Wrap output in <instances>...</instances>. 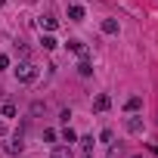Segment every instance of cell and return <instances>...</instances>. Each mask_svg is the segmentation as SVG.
Instances as JSON below:
<instances>
[{
    "mask_svg": "<svg viewBox=\"0 0 158 158\" xmlns=\"http://www.w3.org/2000/svg\"><path fill=\"white\" fill-rule=\"evenodd\" d=\"M22 146H25V143H22V136H19V133H16V139H13V143H6V146H3V149H6V152H10V155H19V152H22Z\"/></svg>",
    "mask_w": 158,
    "mask_h": 158,
    "instance_id": "cell-4",
    "label": "cell"
},
{
    "mask_svg": "<svg viewBox=\"0 0 158 158\" xmlns=\"http://www.w3.org/2000/svg\"><path fill=\"white\" fill-rule=\"evenodd\" d=\"M3 68H10V56H0V71Z\"/></svg>",
    "mask_w": 158,
    "mask_h": 158,
    "instance_id": "cell-18",
    "label": "cell"
},
{
    "mask_svg": "<svg viewBox=\"0 0 158 158\" xmlns=\"http://www.w3.org/2000/svg\"><path fill=\"white\" fill-rule=\"evenodd\" d=\"M68 19H71V22H84V6H77V3L68 6Z\"/></svg>",
    "mask_w": 158,
    "mask_h": 158,
    "instance_id": "cell-5",
    "label": "cell"
},
{
    "mask_svg": "<svg viewBox=\"0 0 158 158\" xmlns=\"http://www.w3.org/2000/svg\"><path fill=\"white\" fill-rule=\"evenodd\" d=\"M3 118H16V106H13V102L3 106Z\"/></svg>",
    "mask_w": 158,
    "mask_h": 158,
    "instance_id": "cell-15",
    "label": "cell"
},
{
    "mask_svg": "<svg viewBox=\"0 0 158 158\" xmlns=\"http://www.w3.org/2000/svg\"><path fill=\"white\" fill-rule=\"evenodd\" d=\"M127 130H130V133H143V118H136V115L127 118Z\"/></svg>",
    "mask_w": 158,
    "mask_h": 158,
    "instance_id": "cell-6",
    "label": "cell"
},
{
    "mask_svg": "<svg viewBox=\"0 0 158 158\" xmlns=\"http://www.w3.org/2000/svg\"><path fill=\"white\" fill-rule=\"evenodd\" d=\"M112 106V96H106V93H99L96 99H93V112H106Z\"/></svg>",
    "mask_w": 158,
    "mask_h": 158,
    "instance_id": "cell-2",
    "label": "cell"
},
{
    "mask_svg": "<svg viewBox=\"0 0 158 158\" xmlns=\"http://www.w3.org/2000/svg\"><path fill=\"white\" fill-rule=\"evenodd\" d=\"M77 71H81L84 77H87V74H93V65H90V59H81V62H77Z\"/></svg>",
    "mask_w": 158,
    "mask_h": 158,
    "instance_id": "cell-9",
    "label": "cell"
},
{
    "mask_svg": "<svg viewBox=\"0 0 158 158\" xmlns=\"http://www.w3.org/2000/svg\"><path fill=\"white\" fill-rule=\"evenodd\" d=\"M40 44H44V50H56L59 44H56V37H50V34H44L40 37Z\"/></svg>",
    "mask_w": 158,
    "mask_h": 158,
    "instance_id": "cell-12",
    "label": "cell"
},
{
    "mask_svg": "<svg viewBox=\"0 0 158 158\" xmlns=\"http://www.w3.org/2000/svg\"><path fill=\"white\" fill-rule=\"evenodd\" d=\"M139 106H143V99H139V96H130V99L124 102V109H127V112H136Z\"/></svg>",
    "mask_w": 158,
    "mask_h": 158,
    "instance_id": "cell-11",
    "label": "cell"
},
{
    "mask_svg": "<svg viewBox=\"0 0 158 158\" xmlns=\"http://www.w3.org/2000/svg\"><path fill=\"white\" fill-rule=\"evenodd\" d=\"M62 139H65V143H77V133H74V130L65 124V130H62Z\"/></svg>",
    "mask_w": 158,
    "mask_h": 158,
    "instance_id": "cell-13",
    "label": "cell"
},
{
    "mask_svg": "<svg viewBox=\"0 0 158 158\" xmlns=\"http://www.w3.org/2000/svg\"><path fill=\"white\" fill-rule=\"evenodd\" d=\"M81 152H84V158H93V136L81 139Z\"/></svg>",
    "mask_w": 158,
    "mask_h": 158,
    "instance_id": "cell-7",
    "label": "cell"
},
{
    "mask_svg": "<svg viewBox=\"0 0 158 158\" xmlns=\"http://www.w3.org/2000/svg\"><path fill=\"white\" fill-rule=\"evenodd\" d=\"M3 133H6V124H3V121H0V136H3Z\"/></svg>",
    "mask_w": 158,
    "mask_h": 158,
    "instance_id": "cell-19",
    "label": "cell"
},
{
    "mask_svg": "<svg viewBox=\"0 0 158 158\" xmlns=\"http://www.w3.org/2000/svg\"><path fill=\"white\" fill-rule=\"evenodd\" d=\"M50 158H71V149H68V146H56Z\"/></svg>",
    "mask_w": 158,
    "mask_h": 158,
    "instance_id": "cell-8",
    "label": "cell"
},
{
    "mask_svg": "<svg viewBox=\"0 0 158 158\" xmlns=\"http://www.w3.org/2000/svg\"><path fill=\"white\" fill-rule=\"evenodd\" d=\"M68 50H71L74 56H81V59H87V56H90V53H87V47H84L81 40H68Z\"/></svg>",
    "mask_w": 158,
    "mask_h": 158,
    "instance_id": "cell-3",
    "label": "cell"
},
{
    "mask_svg": "<svg viewBox=\"0 0 158 158\" xmlns=\"http://www.w3.org/2000/svg\"><path fill=\"white\" fill-rule=\"evenodd\" d=\"M121 155H124L121 146H112V149H109V158H121Z\"/></svg>",
    "mask_w": 158,
    "mask_h": 158,
    "instance_id": "cell-16",
    "label": "cell"
},
{
    "mask_svg": "<svg viewBox=\"0 0 158 158\" xmlns=\"http://www.w3.org/2000/svg\"><path fill=\"white\" fill-rule=\"evenodd\" d=\"M16 50H19V56H22V59H28V47H25V44H16Z\"/></svg>",
    "mask_w": 158,
    "mask_h": 158,
    "instance_id": "cell-17",
    "label": "cell"
},
{
    "mask_svg": "<svg viewBox=\"0 0 158 158\" xmlns=\"http://www.w3.org/2000/svg\"><path fill=\"white\" fill-rule=\"evenodd\" d=\"M102 31H106V34H118V22H115V19H106V22H102Z\"/></svg>",
    "mask_w": 158,
    "mask_h": 158,
    "instance_id": "cell-10",
    "label": "cell"
},
{
    "mask_svg": "<svg viewBox=\"0 0 158 158\" xmlns=\"http://www.w3.org/2000/svg\"><path fill=\"white\" fill-rule=\"evenodd\" d=\"M3 3H6V0H0V6H3Z\"/></svg>",
    "mask_w": 158,
    "mask_h": 158,
    "instance_id": "cell-20",
    "label": "cell"
},
{
    "mask_svg": "<svg viewBox=\"0 0 158 158\" xmlns=\"http://www.w3.org/2000/svg\"><path fill=\"white\" fill-rule=\"evenodd\" d=\"M16 77H19V84H34L37 81V65H31L28 59L16 65Z\"/></svg>",
    "mask_w": 158,
    "mask_h": 158,
    "instance_id": "cell-1",
    "label": "cell"
},
{
    "mask_svg": "<svg viewBox=\"0 0 158 158\" xmlns=\"http://www.w3.org/2000/svg\"><path fill=\"white\" fill-rule=\"evenodd\" d=\"M40 25H44L47 31H53V28H56V19H53V16H47V19H40Z\"/></svg>",
    "mask_w": 158,
    "mask_h": 158,
    "instance_id": "cell-14",
    "label": "cell"
}]
</instances>
